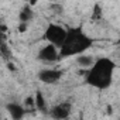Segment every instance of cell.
<instances>
[{
	"instance_id": "cell-6",
	"label": "cell",
	"mask_w": 120,
	"mask_h": 120,
	"mask_svg": "<svg viewBox=\"0 0 120 120\" xmlns=\"http://www.w3.org/2000/svg\"><path fill=\"white\" fill-rule=\"evenodd\" d=\"M62 76V71H58V69H42L38 74V79L47 85L51 83H56Z\"/></svg>"
},
{
	"instance_id": "cell-3",
	"label": "cell",
	"mask_w": 120,
	"mask_h": 120,
	"mask_svg": "<svg viewBox=\"0 0 120 120\" xmlns=\"http://www.w3.org/2000/svg\"><path fill=\"white\" fill-rule=\"evenodd\" d=\"M65 37H67V28H64L61 26H56V24H48V27L45 30V40L51 45L59 48L62 45Z\"/></svg>"
},
{
	"instance_id": "cell-13",
	"label": "cell",
	"mask_w": 120,
	"mask_h": 120,
	"mask_svg": "<svg viewBox=\"0 0 120 120\" xmlns=\"http://www.w3.org/2000/svg\"><path fill=\"white\" fill-rule=\"evenodd\" d=\"M100 6L99 4H95V7H93V19L96 20V19H100Z\"/></svg>"
},
{
	"instance_id": "cell-4",
	"label": "cell",
	"mask_w": 120,
	"mask_h": 120,
	"mask_svg": "<svg viewBox=\"0 0 120 120\" xmlns=\"http://www.w3.org/2000/svg\"><path fill=\"white\" fill-rule=\"evenodd\" d=\"M71 110H72V105H71L69 102H62V103L55 105V106L51 109L49 114H51V117L55 119V120H65V119L69 117Z\"/></svg>"
},
{
	"instance_id": "cell-1",
	"label": "cell",
	"mask_w": 120,
	"mask_h": 120,
	"mask_svg": "<svg viewBox=\"0 0 120 120\" xmlns=\"http://www.w3.org/2000/svg\"><path fill=\"white\" fill-rule=\"evenodd\" d=\"M116 69V64L110 58H99L86 72L85 81L88 85L96 89H107L113 82V74Z\"/></svg>"
},
{
	"instance_id": "cell-7",
	"label": "cell",
	"mask_w": 120,
	"mask_h": 120,
	"mask_svg": "<svg viewBox=\"0 0 120 120\" xmlns=\"http://www.w3.org/2000/svg\"><path fill=\"white\" fill-rule=\"evenodd\" d=\"M6 109H7V112H9V114H10V117L13 120H21L24 117V114H26L24 107L21 105H19V103H7Z\"/></svg>"
},
{
	"instance_id": "cell-9",
	"label": "cell",
	"mask_w": 120,
	"mask_h": 120,
	"mask_svg": "<svg viewBox=\"0 0 120 120\" xmlns=\"http://www.w3.org/2000/svg\"><path fill=\"white\" fill-rule=\"evenodd\" d=\"M31 19H33V11H31V9H28V7L23 9V10L20 11V14H19V20H20L21 23H24V24H27Z\"/></svg>"
},
{
	"instance_id": "cell-14",
	"label": "cell",
	"mask_w": 120,
	"mask_h": 120,
	"mask_svg": "<svg viewBox=\"0 0 120 120\" xmlns=\"http://www.w3.org/2000/svg\"><path fill=\"white\" fill-rule=\"evenodd\" d=\"M26 105H27V106H35V105H34V99L27 98V99H26Z\"/></svg>"
},
{
	"instance_id": "cell-2",
	"label": "cell",
	"mask_w": 120,
	"mask_h": 120,
	"mask_svg": "<svg viewBox=\"0 0 120 120\" xmlns=\"http://www.w3.org/2000/svg\"><path fill=\"white\" fill-rule=\"evenodd\" d=\"M93 44V38H90L82 27H72L67 30V37L59 47V58L64 56H72V55H82L88 48H90Z\"/></svg>"
},
{
	"instance_id": "cell-10",
	"label": "cell",
	"mask_w": 120,
	"mask_h": 120,
	"mask_svg": "<svg viewBox=\"0 0 120 120\" xmlns=\"http://www.w3.org/2000/svg\"><path fill=\"white\" fill-rule=\"evenodd\" d=\"M76 61H78V64H79L81 67H83V68H89V67H92V64H93L92 56H88V55H81V56H78Z\"/></svg>"
},
{
	"instance_id": "cell-16",
	"label": "cell",
	"mask_w": 120,
	"mask_h": 120,
	"mask_svg": "<svg viewBox=\"0 0 120 120\" xmlns=\"http://www.w3.org/2000/svg\"><path fill=\"white\" fill-rule=\"evenodd\" d=\"M7 68L10 69V71H16V68H14V65L10 62V61H7Z\"/></svg>"
},
{
	"instance_id": "cell-8",
	"label": "cell",
	"mask_w": 120,
	"mask_h": 120,
	"mask_svg": "<svg viewBox=\"0 0 120 120\" xmlns=\"http://www.w3.org/2000/svg\"><path fill=\"white\" fill-rule=\"evenodd\" d=\"M34 105L38 110H42L45 112V99H44V95L41 93V90H37L35 93V99H34Z\"/></svg>"
},
{
	"instance_id": "cell-15",
	"label": "cell",
	"mask_w": 120,
	"mask_h": 120,
	"mask_svg": "<svg viewBox=\"0 0 120 120\" xmlns=\"http://www.w3.org/2000/svg\"><path fill=\"white\" fill-rule=\"evenodd\" d=\"M27 30V24H24V23H21L20 26H19V31H21V33H24Z\"/></svg>"
},
{
	"instance_id": "cell-17",
	"label": "cell",
	"mask_w": 120,
	"mask_h": 120,
	"mask_svg": "<svg viewBox=\"0 0 120 120\" xmlns=\"http://www.w3.org/2000/svg\"><path fill=\"white\" fill-rule=\"evenodd\" d=\"M0 117H2V114H0Z\"/></svg>"
},
{
	"instance_id": "cell-12",
	"label": "cell",
	"mask_w": 120,
	"mask_h": 120,
	"mask_svg": "<svg viewBox=\"0 0 120 120\" xmlns=\"http://www.w3.org/2000/svg\"><path fill=\"white\" fill-rule=\"evenodd\" d=\"M7 34H9V30L4 24H0V44L2 42H6L7 40Z\"/></svg>"
},
{
	"instance_id": "cell-11",
	"label": "cell",
	"mask_w": 120,
	"mask_h": 120,
	"mask_svg": "<svg viewBox=\"0 0 120 120\" xmlns=\"http://www.w3.org/2000/svg\"><path fill=\"white\" fill-rule=\"evenodd\" d=\"M0 52L3 54V56L7 59V61L11 58V51H10V48H9V45H7L6 42H2V44H0Z\"/></svg>"
},
{
	"instance_id": "cell-5",
	"label": "cell",
	"mask_w": 120,
	"mask_h": 120,
	"mask_svg": "<svg viewBox=\"0 0 120 120\" xmlns=\"http://www.w3.org/2000/svg\"><path fill=\"white\" fill-rule=\"evenodd\" d=\"M38 58L41 61H45V62H55L59 59V54H58L56 47L48 44L44 48H41V51L38 52Z\"/></svg>"
}]
</instances>
